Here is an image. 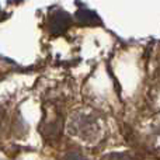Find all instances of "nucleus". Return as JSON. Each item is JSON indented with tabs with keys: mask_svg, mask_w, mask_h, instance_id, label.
<instances>
[{
	"mask_svg": "<svg viewBox=\"0 0 160 160\" xmlns=\"http://www.w3.org/2000/svg\"><path fill=\"white\" fill-rule=\"evenodd\" d=\"M69 25V17L66 13H59L52 17V31L58 32V31H63Z\"/></svg>",
	"mask_w": 160,
	"mask_h": 160,
	"instance_id": "1",
	"label": "nucleus"
},
{
	"mask_svg": "<svg viewBox=\"0 0 160 160\" xmlns=\"http://www.w3.org/2000/svg\"><path fill=\"white\" fill-rule=\"evenodd\" d=\"M107 160H129V159L125 158V155H112V156H110Z\"/></svg>",
	"mask_w": 160,
	"mask_h": 160,
	"instance_id": "2",
	"label": "nucleus"
}]
</instances>
